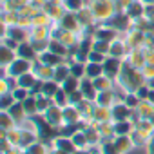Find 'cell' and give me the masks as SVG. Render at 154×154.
Here are the masks:
<instances>
[{
	"instance_id": "6da1fadb",
	"label": "cell",
	"mask_w": 154,
	"mask_h": 154,
	"mask_svg": "<svg viewBox=\"0 0 154 154\" xmlns=\"http://www.w3.org/2000/svg\"><path fill=\"white\" fill-rule=\"evenodd\" d=\"M91 9H93V15L98 24H107L118 15L116 0H96Z\"/></svg>"
},
{
	"instance_id": "7a4b0ae2",
	"label": "cell",
	"mask_w": 154,
	"mask_h": 154,
	"mask_svg": "<svg viewBox=\"0 0 154 154\" xmlns=\"http://www.w3.org/2000/svg\"><path fill=\"white\" fill-rule=\"evenodd\" d=\"M35 63H36V60L31 62V60H26V58H17L9 67H6V69H2V71H4V74H8V76L18 78V76H22V74H26V72L35 71Z\"/></svg>"
},
{
	"instance_id": "3957f363",
	"label": "cell",
	"mask_w": 154,
	"mask_h": 154,
	"mask_svg": "<svg viewBox=\"0 0 154 154\" xmlns=\"http://www.w3.org/2000/svg\"><path fill=\"white\" fill-rule=\"evenodd\" d=\"M93 36H94V40H105V42H114L116 38H120L122 36V33L111 24V22H107V24H96V27L93 29Z\"/></svg>"
},
{
	"instance_id": "277c9868",
	"label": "cell",
	"mask_w": 154,
	"mask_h": 154,
	"mask_svg": "<svg viewBox=\"0 0 154 154\" xmlns=\"http://www.w3.org/2000/svg\"><path fill=\"white\" fill-rule=\"evenodd\" d=\"M122 38L127 42L129 49H145V38H147V33H143V31H140V29H136V27H132L131 31L123 33Z\"/></svg>"
},
{
	"instance_id": "5b68a950",
	"label": "cell",
	"mask_w": 154,
	"mask_h": 154,
	"mask_svg": "<svg viewBox=\"0 0 154 154\" xmlns=\"http://www.w3.org/2000/svg\"><path fill=\"white\" fill-rule=\"evenodd\" d=\"M123 65H125V60L123 58L107 56L105 62H103V74L111 76L112 80H118L120 74H122V71H123Z\"/></svg>"
},
{
	"instance_id": "8992f818",
	"label": "cell",
	"mask_w": 154,
	"mask_h": 154,
	"mask_svg": "<svg viewBox=\"0 0 154 154\" xmlns=\"http://www.w3.org/2000/svg\"><path fill=\"white\" fill-rule=\"evenodd\" d=\"M112 141H114V145H116L118 154H131L132 150L138 149V145H136L132 134H131V136H114Z\"/></svg>"
},
{
	"instance_id": "52a82bcc",
	"label": "cell",
	"mask_w": 154,
	"mask_h": 154,
	"mask_svg": "<svg viewBox=\"0 0 154 154\" xmlns=\"http://www.w3.org/2000/svg\"><path fill=\"white\" fill-rule=\"evenodd\" d=\"M44 116H45V120H47L53 127H56V129H60L62 125H65V122H63V109L58 107V105H51Z\"/></svg>"
},
{
	"instance_id": "ba28073f",
	"label": "cell",
	"mask_w": 154,
	"mask_h": 154,
	"mask_svg": "<svg viewBox=\"0 0 154 154\" xmlns=\"http://www.w3.org/2000/svg\"><path fill=\"white\" fill-rule=\"evenodd\" d=\"M118 102L120 100H118L114 89H111V91H100L98 96H96V100H94V103L98 107H107V109H112V105L118 103Z\"/></svg>"
},
{
	"instance_id": "9c48e42d",
	"label": "cell",
	"mask_w": 154,
	"mask_h": 154,
	"mask_svg": "<svg viewBox=\"0 0 154 154\" xmlns=\"http://www.w3.org/2000/svg\"><path fill=\"white\" fill-rule=\"evenodd\" d=\"M82 120H84L82 111L76 107V105H67V107L63 109V122H65L67 125H78V127H80Z\"/></svg>"
},
{
	"instance_id": "30bf717a",
	"label": "cell",
	"mask_w": 154,
	"mask_h": 154,
	"mask_svg": "<svg viewBox=\"0 0 154 154\" xmlns=\"http://www.w3.org/2000/svg\"><path fill=\"white\" fill-rule=\"evenodd\" d=\"M111 112H112V122H123V120H131L134 111H131L123 102H118L112 105Z\"/></svg>"
},
{
	"instance_id": "8fae6325",
	"label": "cell",
	"mask_w": 154,
	"mask_h": 154,
	"mask_svg": "<svg viewBox=\"0 0 154 154\" xmlns=\"http://www.w3.org/2000/svg\"><path fill=\"white\" fill-rule=\"evenodd\" d=\"M111 24H112V26H114L122 35L132 29V18H131L127 13H118V15L111 20Z\"/></svg>"
},
{
	"instance_id": "7c38bea8",
	"label": "cell",
	"mask_w": 154,
	"mask_h": 154,
	"mask_svg": "<svg viewBox=\"0 0 154 154\" xmlns=\"http://www.w3.org/2000/svg\"><path fill=\"white\" fill-rule=\"evenodd\" d=\"M53 36V29L51 26L44 27V26H36V27H31L29 29V38L31 42H42V40H51Z\"/></svg>"
},
{
	"instance_id": "4fadbf2b",
	"label": "cell",
	"mask_w": 154,
	"mask_h": 154,
	"mask_svg": "<svg viewBox=\"0 0 154 154\" xmlns=\"http://www.w3.org/2000/svg\"><path fill=\"white\" fill-rule=\"evenodd\" d=\"M80 91L84 93L85 100H89V102H94L96 96H98V91L94 87V82H93V78H89V76H85V78L80 80Z\"/></svg>"
},
{
	"instance_id": "5bb4252c",
	"label": "cell",
	"mask_w": 154,
	"mask_h": 154,
	"mask_svg": "<svg viewBox=\"0 0 154 154\" xmlns=\"http://www.w3.org/2000/svg\"><path fill=\"white\" fill-rule=\"evenodd\" d=\"M129 45H127V42L120 36V38H116L112 44H111V54L109 56H114V58H127V54H129Z\"/></svg>"
},
{
	"instance_id": "9a60e30c",
	"label": "cell",
	"mask_w": 154,
	"mask_h": 154,
	"mask_svg": "<svg viewBox=\"0 0 154 154\" xmlns=\"http://www.w3.org/2000/svg\"><path fill=\"white\" fill-rule=\"evenodd\" d=\"M125 62L131 67H134V69H143V65H145V53H143V49H131L127 58H125Z\"/></svg>"
},
{
	"instance_id": "2e32d148",
	"label": "cell",
	"mask_w": 154,
	"mask_h": 154,
	"mask_svg": "<svg viewBox=\"0 0 154 154\" xmlns=\"http://www.w3.org/2000/svg\"><path fill=\"white\" fill-rule=\"evenodd\" d=\"M8 36H11L13 40H17L18 44H24V42H29V29L22 27V26H13V27H8V31L4 33Z\"/></svg>"
},
{
	"instance_id": "e0dca14e",
	"label": "cell",
	"mask_w": 154,
	"mask_h": 154,
	"mask_svg": "<svg viewBox=\"0 0 154 154\" xmlns=\"http://www.w3.org/2000/svg\"><path fill=\"white\" fill-rule=\"evenodd\" d=\"M51 145H53V149H60V150H65L69 154H74L76 152V145L72 143V140L71 138H65V136H60V134L56 138H53Z\"/></svg>"
},
{
	"instance_id": "ac0fdd59",
	"label": "cell",
	"mask_w": 154,
	"mask_h": 154,
	"mask_svg": "<svg viewBox=\"0 0 154 154\" xmlns=\"http://www.w3.org/2000/svg\"><path fill=\"white\" fill-rule=\"evenodd\" d=\"M17 54H18V58H26V60H31V62H35V60L38 58V53H36V49L33 47V42H31V40L20 44L18 49H17Z\"/></svg>"
},
{
	"instance_id": "d6986e66",
	"label": "cell",
	"mask_w": 154,
	"mask_h": 154,
	"mask_svg": "<svg viewBox=\"0 0 154 154\" xmlns=\"http://www.w3.org/2000/svg\"><path fill=\"white\" fill-rule=\"evenodd\" d=\"M136 129V123L132 120H123V122H114V134L116 136H131Z\"/></svg>"
},
{
	"instance_id": "ffe728a7",
	"label": "cell",
	"mask_w": 154,
	"mask_h": 154,
	"mask_svg": "<svg viewBox=\"0 0 154 154\" xmlns=\"http://www.w3.org/2000/svg\"><path fill=\"white\" fill-rule=\"evenodd\" d=\"M35 72L38 76V80L42 82H47V80H54V67H49V65H44L36 60L35 63Z\"/></svg>"
},
{
	"instance_id": "44dd1931",
	"label": "cell",
	"mask_w": 154,
	"mask_h": 154,
	"mask_svg": "<svg viewBox=\"0 0 154 154\" xmlns=\"http://www.w3.org/2000/svg\"><path fill=\"white\" fill-rule=\"evenodd\" d=\"M36 60H38L40 63H44V65H49V67H56V65H60V63L65 62V58H62V56H58V54H54V53H51V51H45V53L38 54Z\"/></svg>"
},
{
	"instance_id": "7402d4cb",
	"label": "cell",
	"mask_w": 154,
	"mask_h": 154,
	"mask_svg": "<svg viewBox=\"0 0 154 154\" xmlns=\"http://www.w3.org/2000/svg\"><path fill=\"white\" fill-rule=\"evenodd\" d=\"M17 84H18V87H24V89L33 91V87L38 84V76H36L35 71L26 72V74H22V76H18V78H17Z\"/></svg>"
},
{
	"instance_id": "603a6c76",
	"label": "cell",
	"mask_w": 154,
	"mask_h": 154,
	"mask_svg": "<svg viewBox=\"0 0 154 154\" xmlns=\"http://www.w3.org/2000/svg\"><path fill=\"white\" fill-rule=\"evenodd\" d=\"M132 20H138V18H141V17H145V4L141 2V0H132L131 2V6L127 8V11H125Z\"/></svg>"
},
{
	"instance_id": "cb8c5ba5",
	"label": "cell",
	"mask_w": 154,
	"mask_h": 154,
	"mask_svg": "<svg viewBox=\"0 0 154 154\" xmlns=\"http://www.w3.org/2000/svg\"><path fill=\"white\" fill-rule=\"evenodd\" d=\"M69 76H71V63L65 60L63 63H60V65H56L54 67V80L62 85L67 78H69Z\"/></svg>"
},
{
	"instance_id": "d4e9b609",
	"label": "cell",
	"mask_w": 154,
	"mask_h": 154,
	"mask_svg": "<svg viewBox=\"0 0 154 154\" xmlns=\"http://www.w3.org/2000/svg\"><path fill=\"white\" fill-rule=\"evenodd\" d=\"M49 51L67 60V56H69V51H71V47H67L65 44H62V42H60V40H56V38H51V40H49Z\"/></svg>"
},
{
	"instance_id": "484cf974",
	"label": "cell",
	"mask_w": 154,
	"mask_h": 154,
	"mask_svg": "<svg viewBox=\"0 0 154 154\" xmlns=\"http://www.w3.org/2000/svg\"><path fill=\"white\" fill-rule=\"evenodd\" d=\"M93 82H94V87H96L98 93H100V91H111V89H114V84H116L111 76H107V74L98 76V78H94Z\"/></svg>"
},
{
	"instance_id": "4316f807",
	"label": "cell",
	"mask_w": 154,
	"mask_h": 154,
	"mask_svg": "<svg viewBox=\"0 0 154 154\" xmlns=\"http://www.w3.org/2000/svg\"><path fill=\"white\" fill-rule=\"evenodd\" d=\"M72 143L76 145V150H89L91 149V145H89V140H87V136H85V132L80 129V131H76L74 134H72Z\"/></svg>"
},
{
	"instance_id": "83f0119b",
	"label": "cell",
	"mask_w": 154,
	"mask_h": 154,
	"mask_svg": "<svg viewBox=\"0 0 154 154\" xmlns=\"http://www.w3.org/2000/svg\"><path fill=\"white\" fill-rule=\"evenodd\" d=\"M136 116H138L140 120H150V118L154 116V105H152L150 102L143 100V102L140 103V107L136 109Z\"/></svg>"
},
{
	"instance_id": "f1b7e54d",
	"label": "cell",
	"mask_w": 154,
	"mask_h": 154,
	"mask_svg": "<svg viewBox=\"0 0 154 154\" xmlns=\"http://www.w3.org/2000/svg\"><path fill=\"white\" fill-rule=\"evenodd\" d=\"M8 112L15 118V122H17L18 125H20L24 120H27V118H29V116H27V112H26V109H24V103H22V102H17V103L8 111Z\"/></svg>"
},
{
	"instance_id": "f546056e",
	"label": "cell",
	"mask_w": 154,
	"mask_h": 154,
	"mask_svg": "<svg viewBox=\"0 0 154 154\" xmlns=\"http://www.w3.org/2000/svg\"><path fill=\"white\" fill-rule=\"evenodd\" d=\"M18 20H20V11H2V24L6 27L18 26Z\"/></svg>"
},
{
	"instance_id": "4dcf8cb0",
	"label": "cell",
	"mask_w": 154,
	"mask_h": 154,
	"mask_svg": "<svg viewBox=\"0 0 154 154\" xmlns=\"http://www.w3.org/2000/svg\"><path fill=\"white\" fill-rule=\"evenodd\" d=\"M96 123H105V122H112V112L111 109L107 107H98L96 105V111H94V118H93Z\"/></svg>"
},
{
	"instance_id": "1f68e13d",
	"label": "cell",
	"mask_w": 154,
	"mask_h": 154,
	"mask_svg": "<svg viewBox=\"0 0 154 154\" xmlns=\"http://www.w3.org/2000/svg\"><path fill=\"white\" fill-rule=\"evenodd\" d=\"M0 56H2V69L9 67V65L18 58L17 51H13V49H9V47H4V45H2V53H0Z\"/></svg>"
},
{
	"instance_id": "d6a6232c",
	"label": "cell",
	"mask_w": 154,
	"mask_h": 154,
	"mask_svg": "<svg viewBox=\"0 0 154 154\" xmlns=\"http://www.w3.org/2000/svg\"><path fill=\"white\" fill-rule=\"evenodd\" d=\"M0 125H2L4 131H11V129H17L18 123L15 122V118L8 112V111H2L0 112Z\"/></svg>"
},
{
	"instance_id": "836d02e7",
	"label": "cell",
	"mask_w": 154,
	"mask_h": 154,
	"mask_svg": "<svg viewBox=\"0 0 154 154\" xmlns=\"http://www.w3.org/2000/svg\"><path fill=\"white\" fill-rule=\"evenodd\" d=\"M60 84L56 82V80H47V82H44V85H42V93L40 94H45V96H49V98H53L58 91H60Z\"/></svg>"
},
{
	"instance_id": "e575fe53",
	"label": "cell",
	"mask_w": 154,
	"mask_h": 154,
	"mask_svg": "<svg viewBox=\"0 0 154 154\" xmlns=\"http://www.w3.org/2000/svg\"><path fill=\"white\" fill-rule=\"evenodd\" d=\"M24 103V109H26V112H27V116L29 118H35V116H38V105H36V94H31L26 102H22Z\"/></svg>"
},
{
	"instance_id": "d590c367",
	"label": "cell",
	"mask_w": 154,
	"mask_h": 154,
	"mask_svg": "<svg viewBox=\"0 0 154 154\" xmlns=\"http://www.w3.org/2000/svg\"><path fill=\"white\" fill-rule=\"evenodd\" d=\"M36 105H38V114H45L47 109L51 105H54V102H53V98H49L45 94H36Z\"/></svg>"
},
{
	"instance_id": "8d00e7d4",
	"label": "cell",
	"mask_w": 154,
	"mask_h": 154,
	"mask_svg": "<svg viewBox=\"0 0 154 154\" xmlns=\"http://www.w3.org/2000/svg\"><path fill=\"white\" fill-rule=\"evenodd\" d=\"M85 74L89 76V78H98V76L103 74V63H93V62H87L85 65Z\"/></svg>"
},
{
	"instance_id": "74e56055",
	"label": "cell",
	"mask_w": 154,
	"mask_h": 154,
	"mask_svg": "<svg viewBox=\"0 0 154 154\" xmlns=\"http://www.w3.org/2000/svg\"><path fill=\"white\" fill-rule=\"evenodd\" d=\"M62 89L67 93V94H71V93H74V91H78L80 89V78H76V76H69V78L62 84Z\"/></svg>"
},
{
	"instance_id": "f35d334b",
	"label": "cell",
	"mask_w": 154,
	"mask_h": 154,
	"mask_svg": "<svg viewBox=\"0 0 154 154\" xmlns=\"http://www.w3.org/2000/svg\"><path fill=\"white\" fill-rule=\"evenodd\" d=\"M69 63H71V74L72 76H76V78H80V80L87 76L85 74V65H87L85 62H69Z\"/></svg>"
},
{
	"instance_id": "ab89813d",
	"label": "cell",
	"mask_w": 154,
	"mask_h": 154,
	"mask_svg": "<svg viewBox=\"0 0 154 154\" xmlns=\"http://www.w3.org/2000/svg\"><path fill=\"white\" fill-rule=\"evenodd\" d=\"M53 102H54V105H58V107H62V109H65L67 105H71L69 103V94L60 87V91L53 96Z\"/></svg>"
},
{
	"instance_id": "60d3db41",
	"label": "cell",
	"mask_w": 154,
	"mask_h": 154,
	"mask_svg": "<svg viewBox=\"0 0 154 154\" xmlns=\"http://www.w3.org/2000/svg\"><path fill=\"white\" fill-rule=\"evenodd\" d=\"M141 102H143V100H140V96H138L136 93H127V96L123 98V103H125L131 111H136Z\"/></svg>"
},
{
	"instance_id": "b9f144b4",
	"label": "cell",
	"mask_w": 154,
	"mask_h": 154,
	"mask_svg": "<svg viewBox=\"0 0 154 154\" xmlns=\"http://www.w3.org/2000/svg\"><path fill=\"white\" fill-rule=\"evenodd\" d=\"M111 44H112V42H105V40H94V44H93V49H94V51H98V53H102V54H105V56H109V54H111Z\"/></svg>"
},
{
	"instance_id": "7bdbcfd3",
	"label": "cell",
	"mask_w": 154,
	"mask_h": 154,
	"mask_svg": "<svg viewBox=\"0 0 154 154\" xmlns=\"http://www.w3.org/2000/svg\"><path fill=\"white\" fill-rule=\"evenodd\" d=\"M63 8L67 11H72V13H78L84 9V0H63Z\"/></svg>"
},
{
	"instance_id": "ee69618b",
	"label": "cell",
	"mask_w": 154,
	"mask_h": 154,
	"mask_svg": "<svg viewBox=\"0 0 154 154\" xmlns=\"http://www.w3.org/2000/svg\"><path fill=\"white\" fill-rule=\"evenodd\" d=\"M84 102H85V96H84V93H82L80 89L69 94V103H71V105H76V107H78V105H82Z\"/></svg>"
},
{
	"instance_id": "f6af8a7d",
	"label": "cell",
	"mask_w": 154,
	"mask_h": 154,
	"mask_svg": "<svg viewBox=\"0 0 154 154\" xmlns=\"http://www.w3.org/2000/svg\"><path fill=\"white\" fill-rule=\"evenodd\" d=\"M76 131H80V127L78 125H62L60 129H58V134L60 136H65V138H72V134L76 132Z\"/></svg>"
},
{
	"instance_id": "bcb514c9",
	"label": "cell",
	"mask_w": 154,
	"mask_h": 154,
	"mask_svg": "<svg viewBox=\"0 0 154 154\" xmlns=\"http://www.w3.org/2000/svg\"><path fill=\"white\" fill-rule=\"evenodd\" d=\"M17 103L13 93H8V94H2V102H0V105H2V111H9L13 105Z\"/></svg>"
},
{
	"instance_id": "7dc6e473",
	"label": "cell",
	"mask_w": 154,
	"mask_h": 154,
	"mask_svg": "<svg viewBox=\"0 0 154 154\" xmlns=\"http://www.w3.org/2000/svg\"><path fill=\"white\" fill-rule=\"evenodd\" d=\"M13 96H15L17 102H26V100L31 96V91H29V89H24V87H17V89L13 91Z\"/></svg>"
},
{
	"instance_id": "c3c4849f",
	"label": "cell",
	"mask_w": 154,
	"mask_h": 154,
	"mask_svg": "<svg viewBox=\"0 0 154 154\" xmlns=\"http://www.w3.org/2000/svg\"><path fill=\"white\" fill-rule=\"evenodd\" d=\"M105 58H107L105 54H102V53H98V51L93 49V51L89 53V56H87V62H93V63H103Z\"/></svg>"
},
{
	"instance_id": "681fc988",
	"label": "cell",
	"mask_w": 154,
	"mask_h": 154,
	"mask_svg": "<svg viewBox=\"0 0 154 154\" xmlns=\"http://www.w3.org/2000/svg\"><path fill=\"white\" fill-rule=\"evenodd\" d=\"M2 45H4V47H9V49H13V51H17L20 44H18L17 40H13L11 36H8V35H2Z\"/></svg>"
},
{
	"instance_id": "f907efd6",
	"label": "cell",
	"mask_w": 154,
	"mask_h": 154,
	"mask_svg": "<svg viewBox=\"0 0 154 154\" xmlns=\"http://www.w3.org/2000/svg\"><path fill=\"white\" fill-rule=\"evenodd\" d=\"M33 47L36 49V53H38V54H42V53L49 51V40H42V42H33Z\"/></svg>"
},
{
	"instance_id": "816d5d0a",
	"label": "cell",
	"mask_w": 154,
	"mask_h": 154,
	"mask_svg": "<svg viewBox=\"0 0 154 154\" xmlns=\"http://www.w3.org/2000/svg\"><path fill=\"white\" fill-rule=\"evenodd\" d=\"M145 53V65H154V47L143 49Z\"/></svg>"
},
{
	"instance_id": "f5cc1de1",
	"label": "cell",
	"mask_w": 154,
	"mask_h": 154,
	"mask_svg": "<svg viewBox=\"0 0 154 154\" xmlns=\"http://www.w3.org/2000/svg\"><path fill=\"white\" fill-rule=\"evenodd\" d=\"M141 72L145 74V78H147V82L154 80V65H143Z\"/></svg>"
},
{
	"instance_id": "db71d44e",
	"label": "cell",
	"mask_w": 154,
	"mask_h": 154,
	"mask_svg": "<svg viewBox=\"0 0 154 154\" xmlns=\"http://www.w3.org/2000/svg\"><path fill=\"white\" fill-rule=\"evenodd\" d=\"M143 149H145V154H154V136L147 141V145Z\"/></svg>"
},
{
	"instance_id": "11a10c76",
	"label": "cell",
	"mask_w": 154,
	"mask_h": 154,
	"mask_svg": "<svg viewBox=\"0 0 154 154\" xmlns=\"http://www.w3.org/2000/svg\"><path fill=\"white\" fill-rule=\"evenodd\" d=\"M11 2L15 4V8H17V9H22V8H26V6H29V4H31V0H11Z\"/></svg>"
},
{
	"instance_id": "9f6ffc18",
	"label": "cell",
	"mask_w": 154,
	"mask_h": 154,
	"mask_svg": "<svg viewBox=\"0 0 154 154\" xmlns=\"http://www.w3.org/2000/svg\"><path fill=\"white\" fill-rule=\"evenodd\" d=\"M94 2H96V0H84V8H89V9H91Z\"/></svg>"
},
{
	"instance_id": "6f0895ef",
	"label": "cell",
	"mask_w": 154,
	"mask_h": 154,
	"mask_svg": "<svg viewBox=\"0 0 154 154\" xmlns=\"http://www.w3.org/2000/svg\"><path fill=\"white\" fill-rule=\"evenodd\" d=\"M147 102H150V103L154 105V89H150V93H149V96H147Z\"/></svg>"
},
{
	"instance_id": "680465c9",
	"label": "cell",
	"mask_w": 154,
	"mask_h": 154,
	"mask_svg": "<svg viewBox=\"0 0 154 154\" xmlns=\"http://www.w3.org/2000/svg\"><path fill=\"white\" fill-rule=\"evenodd\" d=\"M51 154H69V152H65V150H60V149H53V150H51Z\"/></svg>"
},
{
	"instance_id": "91938a15",
	"label": "cell",
	"mask_w": 154,
	"mask_h": 154,
	"mask_svg": "<svg viewBox=\"0 0 154 154\" xmlns=\"http://www.w3.org/2000/svg\"><path fill=\"white\" fill-rule=\"evenodd\" d=\"M74 154H93V152H91V149H89V150H76Z\"/></svg>"
},
{
	"instance_id": "94428289",
	"label": "cell",
	"mask_w": 154,
	"mask_h": 154,
	"mask_svg": "<svg viewBox=\"0 0 154 154\" xmlns=\"http://www.w3.org/2000/svg\"><path fill=\"white\" fill-rule=\"evenodd\" d=\"M145 6H154V0H141Z\"/></svg>"
},
{
	"instance_id": "6125c7cd",
	"label": "cell",
	"mask_w": 154,
	"mask_h": 154,
	"mask_svg": "<svg viewBox=\"0 0 154 154\" xmlns=\"http://www.w3.org/2000/svg\"><path fill=\"white\" fill-rule=\"evenodd\" d=\"M150 122H152V125H154V116H152V118H150Z\"/></svg>"
},
{
	"instance_id": "be15d7a7",
	"label": "cell",
	"mask_w": 154,
	"mask_h": 154,
	"mask_svg": "<svg viewBox=\"0 0 154 154\" xmlns=\"http://www.w3.org/2000/svg\"><path fill=\"white\" fill-rule=\"evenodd\" d=\"M150 20H152V24H154V17H152V18H150Z\"/></svg>"
}]
</instances>
